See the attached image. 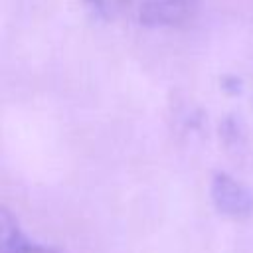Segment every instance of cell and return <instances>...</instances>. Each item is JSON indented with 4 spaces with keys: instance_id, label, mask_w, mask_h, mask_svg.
Returning <instances> with one entry per match:
<instances>
[{
    "instance_id": "6da1fadb",
    "label": "cell",
    "mask_w": 253,
    "mask_h": 253,
    "mask_svg": "<svg viewBox=\"0 0 253 253\" xmlns=\"http://www.w3.org/2000/svg\"><path fill=\"white\" fill-rule=\"evenodd\" d=\"M211 200L217 211L227 217L243 219L253 213V194L229 174H215L211 178Z\"/></svg>"
},
{
    "instance_id": "7a4b0ae2",
    "label": "cell",
    "mask_w": 253,
    "mask_h": 253,
    "mask_svg": "<svg viewBox=\"0 0 253 253\" xmlns=\"http://www.w3.org/2000/svg\"><path fill=\"white\" fill-rule=\"evenodd\" d=\"M200 0H142L140 22L152 28H174L186 24L198 10Z\"/></svg>"
},
{
    "instance_id": "3957f363",
    "label": "cell",
    "mask_w": 253,
    "mask_h": 253,
    "mask_svg": "<svg viewBox=\"0 0 253 253\" xmlns=\"http://www.w3.org/2000/svg\"><path fill=\"white\" fill-rule=\"evenodd\" d=\"M0 235H2V253H57V249L40 245L30 241L18 227V223L10 217V213L4 210L0 217Z\"/></svg>"
},
{
    "instance_id": "277c9868",
    "label": "cell",
    "mask_w": 253,
    "mask_h": 253,
    "mask_svg": "<svg viewBox=\"0 0 253 253\" xmlns=\"http://www.w3.org/2000/svg\"><path fill=\"white\" fill-rule=\"evenodd\" d=\"M85 4H89L99 16H103V18H113V16L121 10L123 0H85Z\"/></svg>"
}]
</instances>
